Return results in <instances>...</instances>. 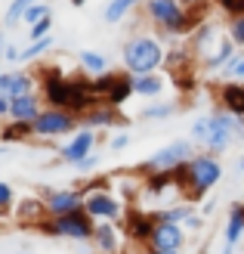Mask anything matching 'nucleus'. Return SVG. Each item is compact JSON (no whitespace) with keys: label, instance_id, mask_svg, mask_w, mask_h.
Wrapping results in <instances>:
<instances>
[{"label":"nucleus","instance_id":"6e6552de","mask_svg":"<svg viewBox=\"0 0 244 254\" xmlns=\"http://www.w3.org/2000/svg\"><path fill=\"white\" fill-rule=\"evenodd\" d=\"M220 44H223V25L213 22V19H201L195 28H192V34H189V50L195 53L198 65L207 56H213V50Z\"/></svg>","mask_w":244,"mask_h":254},{"label":"nucleus","instance_id":"37998d69","mask_svg":"<svg viewBox=\"0 0 244 254\" xmlns=\"http://www.w3.org/2000/svg\"><path fill=\"white\" fill-rule=\"evenodd\" d=\"M96 164H99V155H96V152H93V155H87L84 161H78V164H74V171H78V174H93V168H96Z\"/></svg>","mask_w":244,"mask_h":254},{"label":"nucleus","instance_id":"a19ab883","mask_svg":"<svg viewBox=\"0 0 244 254\" xmlns=\"http://www.w3.org/2000/svg\"><path fill=\"white\" fill-rule=\"evenodd\" d=\"M204 220H207V217L195 211L192 217H186V220H183V230H186V233H201V230H204Z\"/></svg>","mask_w":244,"mask_h":254},{"label":"nucleus","instance_id":"2f4dec72","mask_svg":"<svg viewBox=\"0 0 244 254\" xmlns=\"http://www.w3.org/2000/svg\"><path fill=\"white\" fill-rule=\"evenodd\" d=\"M176 109H179V106L170 103V99H155V103H148V106L143 109V118H146V121H164V118H170Z\"/></svg>","mask_w":244,"mask_h":254},{"label":"nucleus","instance_id":"3c124183","mask_svg":"<svg viewBox=\"0 0 244 254\" xmlns=\"http://www.w3.org/2000/svg\"><path fill=\"white\" fill-rule=\"evenodd\" d=\"M68 3H71L74 9H81V6H87V0H68Z\"/></svg>","mask_w":244,"mask_h":254},{"label":"nucleus","instance_id":"f8f14e48","mask_svg":"<svg viewBox=\"0 0 244 254\" xmlns=\"http://www.w3.org/2000/svg\"><path fill=\"white\" fill-rule=\"evenodd\" d=\"M78 121H81V127H90V130H99V133L105 130V127H118V130H127V127L133 124L121 109H111L108 103H96L93 109H87Z\"/></svg>","mask_w":244,"mask_h":254},{"label":"nucleus","instance_id":"a18cd8bd","mask_svg":"<svg viewBox=\"0 0 244 254\" xmlns=\"http://www.w3.org/2000/svg\"><path fill=\"white\" fill-rule=\"evenodd\" d=\"M3 118H9V96L0 93V121H3Z\"/></svg>","mask_w":244,"mask_h":254},{"label":"nucleus","instance_id":"412c9836","mask_svg":"<svg viewBox=\"0 0 244 254\" xmlns=\"http://www.w3.org/2000/svg\"><path fill=\"white\" fill-rule=\"evenodd\" d=\"M216 96H220V106L226 112L244 118V81H226V84H220Z\"/></svg>","mask_w":244,"mask_h":254},{"label":"nucleus","instance_id":"ddd939ff","mask_svg":"<svg viewBox=\"0 0 244 254\" xmlns=\"http://www.w3.org/2000/svg\"><path fill=\"white\" fill-rule=\"evenodd\" d=\"M41 198L47 201L49 217H62V214L81 211L87 195H84L81 186H74V189H41Z\"/></svg>","mask_w":244,"mask_h":254},{"label":"nucleus","instance_id":"ea45409f","mask_svg":"<svg viewBox=\"0 0 244 254\" xmlns=\"http://www.w3.org/2000/svg\"><path fill=\"white\" fill-rule=\"evenodd\" d=\"M47 34H53V16L34 22L31 28H28V41H37V37H47Z\"/></svg>","mask_w":244,"mask_h":254},{"label":"nucleus","instance_id":"aec40b11","mask_svg":"<svg viewBox=\"0 0 244 254\" xmlns=\"http://www.w3.org/2000/svg\"><path fill=\"white\" fill-rule=\"evenodd\" d=\"M235 53H238V44L226 34V37H223V44L213 50V56H207V59L201 62V71H204V74H220V71L229 65V62L235 59Z\"/></svg>","mask_w":244,"mask_h":254},{"label":"nucleus","instance_id":"49530a36","mask_svg":"<svg viewBox=\"0 0 244 254\" xmlns=\"http://www.w3.org/2000/svg\"><path fill=\"white\" fill-rule=\"evenodd\" d=\"M179 3H183V6H189V9H195V6H207L210 0H179Z\"/></svg>","mask_w":244,"mask_h":254},{"label":"nucleus","instance_id":"393cba45","mask_svg":"<svg viewBox=\"0 0 244 254\" xmlns=\"http://www.w3.org/2000/svg\"><path fill=\"white\" fill-rule=\"evenodd\" d=\"M78 62H81V71L90 74V78L111 71V68H108V56L99 53V50H81V53H78Z\"/></svg>","mask_w":244,"mask_h":254},{"label":"nucleus","instance_id":"58836bf2","mask_svg":"<svg viewBox=\"0 0 244 254\" xmlns=\"http://www.w3.org/2000/svg\"><path fill=\"white\" fill-rule=\"evenodd\" d=\"M9 208H16V189L0 180V214H6Z\"/></svg>","mask_w":244,"mask_h":254},{"label":"nucleus","instance_id":"09e8293b","mask_svg":"<svg viewBox=\"0 0 244 254\" xmlns=\"http://www.w3.org/2000/svg\"><path fill=\"white\" fill-rule=\"evenodd\" d=\"M143 254H179V251H158V248H146Z\"/></svg>","mask_w":244,"mask_h":254},{"label":"nucleus","instance_id":"de8ad7c7","mask_svg":"<svg viewBox=\"0 0 244 254\" xmlns=\"http://www.w3.org/2000/svg\"><path fill=\"white\" fill-rule=\"evenodd\" d=\"M213 208H216V201H204V211H201V214H204V217H207V214H210Z\"/></svg>","mask_w":244,"mask_h":254},{"label":"nucleus","instance_id":"bb28decb","mask_svg":"<svg viewBox=\"0 0 244 254\" xmlns=\"http://www.w3.org/2000/svg\"><path fill=\"white\" fill-rule=\"evenodd\" d=\"M28 136H34V127L28 121H6L0 127V143H25Z\"/></svg>","mask_w":244,"mask_h":254},{"label":"nucleus","instance_id":"f3484780","mask_svg":"<svg viewBox=\"0 0 244 254\" xmlns=\"http://www.w3.org/2000/svg\"><path fill=\"white\" fill-rule=\"evenodd\" d=\"M93 248L99 254H118L121 251V223H114V220H96Z\"/></svg>","mask_w":244,"mask_h":254},{"label":"nucleus","instance_id":"f704fd0d","mask_svg":"<svg viewBox=\"0 0 244 254\" xmlns=\"http://www.w3.org/2000/svg\"><path fill=\"white\" fill-rule=\"evenodd\" d=\"M173 87L179 93H192V90H198V71H179V74H173Z\"/></svg>","mask_w":244,"mask_h":254},{"label":"nucleus","instance_id":"39448f33","mask_svg":"<svg viewBox=\"0 0 244 254\" xmlns=\"http://www.w3.org/2000/svg\"><path fill=\"white\" fill-rule=\"evenodd\" d=\"M41 236L49 239H71V242H93V233H96V220L81 208V211H71V214H62V217H47L44 223L34 226Z\"/></svg>","mask_w":244,"mask_h":254},{"label":"nucleus","instance_id":"473e14b6","mask_svg":"<svg viewBox=\"0 0 244 254\" xmlns=\"http://www.w3.org/2000/svg\"><path fill=\"white\" fill-rule=\"evenodd\" d=\"M47 16H53V6L47 3V0H34V3L28 6V12H25V19H22V25H31L34 22H41V19H47Z\"/></svg>","mask_w":244,"mask_h":254},{"label":"nucleus","instance_id":"79ce46f5","mask_svg":"<svg viewBox=\"0 0 244 254\" xmlns=\"http://www.w3.org/2000/svg\"><path fill=\"white\" fill-rule=\"evenodd\" d=\"M127 146H130V133H127V130H118V133L108 139V149L111 152H124Z\"/></svg>","mask_w":244,"mask_h":254},{"label":"nucleus","instance_id":"4be33fe9","mask_svg":"<svg viewBox=\"0 0 244 254\" xmlns=\"http://www.w3.org/2000/svg\"><path fill=\"white\" fill-rule=\"evenodd\" d=\"M136 93H133V74L130 71H118V78H114V84H111V90L105 93V99L102 103H108L111 109H124V103H130Z\"/></svg>","mask_w":244,"mask_h":254},{"label":"nucleus","instance_id":"9d476101","mask_svg":"<svg viewBox=\"0 0 244 254\" xmlns=\"http://www.w3.org/2000/svg\"><path fill=\"white\" fill-rule=\"evenodd\" d=\"M121 223V230H124V236L130 239V242H136V245H148V236H151V230H155V211H143V208H136V205H127V211H124V220H118Z\"/></svg>","mask_w":244,"mask_h":254},{"label":"nucleus","instance_id":"7c9ffc66","mask_svg":"<svg viewBox=\"0 0 244 254\" xmlns=\"http://www.w3.org/2000/svg\"><path fill=\"white\" fill-rule=\"evenodd\" d=\"M31 3H34V0H9V6L3 12V28H19Z\"/></svg>","mask_w":244,"mask_h":254},{"label":"nucleus","instance_id":"423d86ee","mask_svg":"<svg viewBox=\"0 0 244 254\" xmlns=\"http://www.w3.org/2000/svg\"><path fill=\"white\" fill-rule=\"evenodd\" d=\"M198 152V146L192 143V139H186V136H179V139H170L167 146H161L158 152H151V155L139 164V174L143 177H148V174H161V171H173L176 164H183V161H189L192 155Z\"/></svg>","mask_w":244,"mask_h":254},{"label":"nucleus","instance_id":"4c0bfd02","mask_svg":"<svg viewBox=\"0 0 244 254\" xmlns=\"http://www.w3.org/2000/svg\"><path fill=\"white\" fill-rule=\"evenodd\" d=\"M226 34L238 44V50H244V16H235L226 22Z\"/></svg>","mask_w":244,"mask_h":254},{"label":"nucleus","instance_id":"2eb2a0df","mask_svg":"<svg viewBox=\"0 0 244 254\" xmlns=\"http://www.w3.org/2000/svg\"><path fill=\"white\" fill-rule=\"evenodd\" d=\"M41 90V81H37L34 71H25V68H9V71H0V93L3 96H22V93H34Z\"/></svg>","mask_w":244,"mask_h":254},{"label":"nucleus","instance_id":"4468645a","mask_svg":"<svg viewBox=\"0 0 244 254\" xmlns=\"http://www.w3.org/2000/svg\"><path fill=\"white\" fill-rule=\"evenodd\" d=\"M189 233L183 230V223H167V220H158L155 230L148 236V245L146 248H158V251H183Z\"/></svg>","mask_w":244,"mask_h":254},{"label":"nucleus","instance_id":"dca6fc26","mask_svg":"<svg viewBox=\"0 0 244 254\" xmlns=\"http://www.w3.org/2000/svg\"><path fill=\"white\" fill-rule=\"evenodd\" d=\"M44 109H47V103H44L41 90L12 96V99H9V121H28V124H34L37 115H41Z\"/></svg>","mask_w":244,"mask_h":254},{"label":"nucleus","instance_id":"6ab92c4d","mask_svg":"<svg viewBox=\"0 0 244 254\" xmlns=\"http://www.w3.org/2000/svg\"><path fill=\"white\" fill-rule=\"evenodd\" d=\"M195 65H198V59H195V53L189 50V44L183 47H167V53H164V68H167V74H179V71H195Z\"/></svg>","mask_w":244,"mask_h":254},{"label":"nucleus","instance_id":"603ef678","mask_svg":"<svg viewBox=\"0 0 244 254\" xmlns=\"http://www.w3.org/2000/svg\"><path fill=\"white\" fill-rule=\"evenodd\" d=\"M223 254H235V245H226V248H223Z\"/></svg>","mask_w":244,"mask_h":254},{"label":"nucleus","instance_id":"a878e982","mask_svg":"<svg viewBox=\"0 0 244 254\" xmlns=\"http://www.w3.org/2000/svg\"><path fill=\"white\" fill-rule=\"evenodd\" d=\"M226 245H238L244 239V214H241V201H232V208H229V217H226Z\"/></svg>","mask_w":244,"mask_h":254},{"label":"nucleus","instance_id":"8fccbe9b","mask_svg":"<svg viewBox=\"0 0 244 254\" xmlns=\"http://www.w3.org/2000/svg\"><path fill=\"white\" fill-rule=\"evenodd\" d=\"M3 50H6V37H3V28H0V59H3Z\"/></svg>","mask_w":244,"mask_h":254},{"label":"nucleus","instance_id":"1a4fd4ad","mask_svg":"<svg viewBox=\"0 0 244 254\" xmlns=\"http://www.w3.org/2000/svg\"><path fill=\"white\" fill-rule=\"evenodd\" d=\"M84 211L93 220H114L118 223L124 217L127 205L114 192H108V189H93V192H87V198H84Z\"/></svg>","mask_w":244,"mask_h":254},{"label":"nucleus","instance_id":"6e6d98bb","mask_svg":"<svg viewBox=\"0 0 244 254\" xmlns=\"http://www.w3.org/2000/svg\"><path fill=\"white\" fill-rule=\"evenodd\" d=\"M241 214H244V201H241Z\"/></svg>","mask_w":244,"mask_h":254},{"label":"nucleus","instance_id":"f03ea898","mask_svg":"<svg viewBox=\"0 0 244 254\" xmlns=\"http://www.w3.org/2000/svg\"><path fill=\"white\" fill-rule=\"evenodd\" d=\"M201 9L204 6L189 9V6L179 3V0H146L143 3L146 19L151 22V28H155V34L164 44L176 41V37H189L192 28H195L201 19H207V16H201Z\"/></svg>","mask_w":244,"mask_h":254},{"label":"nucleus","instance_id":"e433bc0d","mask_svg":"<svg viewBox=\"0 0 244 254\" xmlns=\"http://www.w3.org/2000/svg\"><path fill=\"white\" fill-rule=\"evenodd\" d=\"M213 6L223 12L226 19H235V16H244V0H213Z\"/></svg>","mask_w":244,"mask_h":254},{"label":"nucleus","instance_id":"7ed1b4c3","mask_svg":"<svg viewBox=\"0 0 244 254\" xmlns=\"http://www.w3.org/2000/svg\"><path fill=\"white\" fill-rule=\"evenodd\" d=\"M164 53L167 47L158 34H148V31H136L133 37H127L124 47H121V59H124V68L130 74H151L164 65Z\"/></svg>","mask_w":244,"mask_h":254},{"label":"nucleus","instance_id":"f257e3e1","mask_svg":"<svg viewBox=\"0 0 244 254\" xmlns=\"http://www.w3.org/2000/svg\"><path fill=\"white\" fill-rule=\"evenodd\" d=\"M189 139L195 143L201 152H210V155H223V152L244 139V118L232 115V112H213V115H204L198 121H192Z\"/></svg>","mask_w":244,"mask_h":254},{"label":"nucleus","instance_id":"c9c22d12","mask_svg":"<svg viewBox=\"0 0 244 254\" xmlns=\"http://www.w3.org/2000/svg\"><path fill=\"white\" fill-rule=\"evenodd\" d=\"M220 74H223L226 81H244V50H238V53H235V59L229 62V65H226Z\"/></svg>","mask_w":244,"mask_h":254},{"label":"nucleus","instance_id":"4d7b16f0","mask_svg":"<svg viewBox=\"0 0 244 254\" xmlns=\"http://www.w3.org/2000/svg\"><path fill=\"white\" fill-rule=\"evenodd\" d=\"M241 171H244V158H241Z\"/></svg>","mask_w":244,"mask_h":254},{"label":"nucleus","instance_id":"9b49d317","mask_svg":"<svg viewBox=\"0 0 244 254\" xmlns=\"http://www.w3.org/2000/svg\"><path fill=\"white\" fill-rule=\"evenodd\" d=\"M96 139H99V130L78 127L65 146H56V155H59V161H65V164L74 168L78 161H84L87 155H93V152H96Z\"/></svg>","mask_w":244,"mask_h":254},{"label":"nucleus","instance_id":"20e7f679","mask_svg":"<svg viewBox=\"0 0 244 254\" xmlns=\"http://www.w3.org/2000/svg\"><path fill=\"white\" fill-rule=\"evenodd\" d=\"M223 180V161L220 155H210V152H195V155L189 158V186L183 198L192 201V205H198V201L210 192V189Z\"/></svg>","mask_w":244,"mask_h":254},{"label":"nucleus","instance_id":"cd10ccee","mask_svg":"<svg viewBox=\"0 0 244 254\" xmlns=\"http://www.w3.org/2000/svg\"><path fill=\"white\" fill-rule=\"evenodd\" d=\"M143 189H146V195H148V198H164V195H167V189H176V186H173L170 171H161V174H148Z\"/></svg>","mask_w":244,"mask_h":254},{"label":"nucleus","instance_id":"5fc2aeb1","mask_svg":"<svg viewBox=\"0 0 244 254\" xmlns=\"http://www.w3.org/2000/svg\"><path fill=\"white\" fill-rule=\"evenodd\" d=\"M19 254H31V251H19Z\"/></svg>","mask_w":244,"mask_h":254},{"label":"nucleus","instance_id":"c03bdc74","mask_svg":"<svg viewBox=\"0 0 244 254\" xmlns=\"http://www.w3.org/2000/svg\"><path fill=\"white\" fill-rule=\"evenodd\" d=\"M3 59H6V62H22V47H19V44H6Z\"/></svg>","mask_w":244,"mask_h":254},{"label":"nucleus","instance_id":"c85d7f7f","mask_svg":"<svg viewBox=\"0 0 244 254\" xmlns=\"http://www.w3.org/2000/svg\"><path fill=\"white\" fill-rule=\"evenodd\" d=\"M53 47H56V37H53V34L37 37V41H28V47H22V62H37V59H44Z\"/></svg>","mask_w":244,"mask_h":254},{"label":"nucleus","instance_id":"5701e85b","mask_svg":"<svg viewBox=\"0 0 244 254\" xmlns=\"http://www.w3.org/2000/svg\"><path fill=\"white\" fill-rule=\"evenodd\" d=\"M164 87H167V78L158 74V71H151V74H133V93L143 96V99H158L164 93Z\"/></svg>","mask_w":244,"mask_h":254},{"label":"nucleus","instance_id":"72a5a7b5","mask_svg":"<svg viewBox=\"0 0 244 254\" xmlns=\"http://www.w3.org/2000/svg\"><path fill=\"white\" fill-rule=\"evenodd\" d=\"M114 78H118V71H105V74H96V78H90V90H93V96L105 99V93L111 90Z\"/></svg>","mask_w":244,"mask_h":254},{"label":"nucleus","instance_id":"b1692460","mask_svg":"<svg viewBox=\"0 0 244 254\" xmlns=\"http://www.w3.org/2000/svg\"><path fill=\"white\" fill-rule=\"evenodd\" d=\"M146 0H108L105 9H102V22L105 25H121L136 6H143Z\"/></svg>","mask_w":244,"mask_h":254},{"label":"nucleus","instance_id":"0eeeda50","mask_svg":"<svg viewBox=\"0 0 244 254\" xmlns=\"http://www.w3.org/2000/svg\"><path fill=\"white\" fill-rule=\"evenodd\" d=\"M34 127V136L37 139H59V136H71L74 130L81 127L78 115L68 109H53V106H47L41 115H37V121L31 124Z\"/></svg>","mask_w":244,"mask_h":254},{"label":"nucleus","instance_id":"c756f323","mask_svg":"<svg viewBox=\"0 0 244 254\" xmlns=\"http://www.w3.org/2000/svg\"><path fill=\"white\" fill-rule=\"evenodd\" d=\"M192 214H195V205H192V201H179V205H173V208H161V211H155V220L183 223L186 217H192Z\"/></svg>","mask_w":244,"mask_h":254},{"label":"nucleus","instance_id":"864d4df0","mask_svg":"<svg viewBox=\"0 0 244 254\" xmlns=\"http://www.w3.org/2000/svg\"><path fill=\"white\" fill-rule=\"evenodd\" d=\"M6 152H9V146H0V158H3V155H6Z\"/></svg>","mask_w":244,"mask_h":254},{"label":"nucleus","instance_id":"a211bd4d","mask_svg":"<svg viewBox=\"0 0 244 254\" xmlns=\"http://www.w3.org/2000/svg\"><path fill=\"white\" fill-rule=\"evenodd\" d=\"M47 217H49V211H47V201L41 195H25L16 201V220L22 226H37Z\"/></svg>","mask_w":244,"mask_h":254}]
</instances>
